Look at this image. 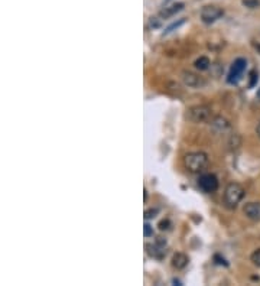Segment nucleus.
<instances>
[{"instance_id":"nucleus-1","label":"nucleus","mask_w":260,"mask_h":286,"mask_svg":"<svg viewBox=\"0 0 260 286\" xmlns=\"http://www.w3.org/2000/svg\"><path fill=\"white\" fill-rule=\"evenodd\" d=\"M245 188L240 184L231 182L224 190V205L230 210H234L240 204V201L245 198Z\"/></svg>"},{"instance_id":"nucleus-2","label":"nucleus","mask_w":260,"mask_h":286,"mask_svg":"<svg viewBox=\"0 0 260 286\" xmlns=\"http://www.w3.org/2000/svg\"><path fill=\"white\" fill-rule=\"evenodd\" d=\"M184 164L189 172L197 174L208 165V156L204 152H191L185 156Z\"/></svg>"},{"instance_id":"nucleus-3","label":"nucleus","mask_w":260,"mask_h":286,"mask_svg":"<svg viewBox=\"0 0 260 286\" xmlns=\"http://www.w3.org/2000/svg\"><path fill=\"white\" fill-rule=\"evenodd\" d=\"M213 113L208 105H194L186 110V119L192 123H205L211 120Z\"/></svg>"},{"instance_id":"nucleus-4","label":"nucleus","mask_w":260,"mask_h":286,"mask_svg":"<svg viewBox=\"0 0 260 286\" xmlns=\"http://www.w3.org/2000/svg\"><path fill=\"white\" fill-rule=\"evenodd\" d=\"M224 15V10L218 6L214 4H208V6H204L201 9V20L207 25H211L217 22L218 19H221Z\"/></svg>"},{"instance_id":"nucleus-5","label":"nucleus","mask_w":260,"mask_h":286,"mask_svg":"<svg viewBox=\"0 0 260 286\" xmlns=\"http://www.w3.org/2000/svg\"><path fill=\"white\" fill-rule=\"evenodd\" d=\"M246 67H247V61L245 58H237V60L233 62L231 68H230L229 77H227V81L230 84H237L240 81V78L245 73Z\"/></svg>"},{"instance_id":"nucleus-6","label":"nucleus","mask_w":260,"mask_h":286,"mask_svg":"<svg viewBox=\"0 0 260 286\" xmlns=\"http://www.w3.org/2000/svg\"><path fill=\"white\" fill-rule=\"evenodd\" d=\"M198 187L207 194H213L218 190V180L214 174H204L198 180Z\"/></svg>"},{"instance_id":"nucleus-7","label":"nucleus","mask_w":260,"mask_h":286,"mask_svg":"<svg viewBox=\"0 0 260 286\" xmlns=\"http://www.w3.org/2000/svg\"><path fill=\"white\" fill-rule=\"evenodd\" d=\"M182 78V83H184L186 87H191V89H201L205 86V80L198 74L192 73V71H184L181 74Z\"/></svg>"},{"instance_id":"nucleus-8","label":"nucleus","mask_w":260,"mask_h":286,"mask_svg":"<svg viewBox=\"0 0 260 286\" xmlns=\"http://www.w3.org/2000/svg\"><path fill=\"white\" fill-rule=\"evenodd\" d=\"M148 255L153 259H158V260H162L167 256V249H165V244H161V243H155V244H146L145 246Z\"/></svg>"},{"instance_id":"nucleus-9","label":"nucleus","mask_w":260,"mask_h":286,"mask_svg":"<svg viewBox=\"0 0 260 286\" xmlns=\"http://www.w3.org/2000/svg\"><path fill=\"white\" fill-rule=\"evenodd\" d=\"M246 217L250 218L252 221H260V204L259 202H249L246 204L245 208Z\"/></svg>"},{"instance_id":"nucleus-10","label":"nucleus","mask_w":260,"mask_h":286,"mask_svg":"<svg viewBox=\"0 0 260 286\" xmlns=\"http://www.w3.org/2000/svg\"><path fill=\"white\" fill-rule=\"evenodd\" d=\"M211 129L214 130L217 135H224L230 129V124L229 121L223 119V117H215L211 121Z\"/></svg>"},{"instance_id":"nucleus-11","label":"nucleus","mask_w":260,"mask_h":286,"mask_svg":"<svg viewBox=\"0 0 260 286\" xmlns=\"http://www.w3.org/2000/svg\"><path fill=\"white\" fill-rule=\"evenodd\" d=\"M184 3H175V4H172V6H168V7H165L164 10H161V13L159 16L162 17V19H168L171 16L176 15L178 12H181L182 9H184Z\"/></svg>"},{"instance_id":"nucleus-12","label":"nucleus","mask_w":260,"mask_h":286,"mask_svg":"<svg viewBox=\"0 0 260 286\" xmlns=\"http://www.w3.org/2000/svg\"><path fill=\"white\" fill-rule=\"evenodd\" d=\"M188 256L184 255V253H175L173 257H172V266L175 268V269H178V271H181V269H184L186 268V265H188Z\"/></svg>"},{"instance_id":"nucleus-13","label":"nucleus","mask_w":260,"mask_h":286,"mask_svg":"<svg viewBox=\"0 0 260 286\" xmlns=\"http://www.w3.org/2000/svg\"><path fill=\"white\" fill-rule=\"evenodd\" d=\"M194 65H195V68L199 70V71H205V70L210 68L211 62H210V60H208L207 57H199L198 60L194 62Z\"/></svg>"},{"instance_id":"nucleus-14","label":"nucleus","mask_w":260,"mask_h":286,"mask_svg":"<svg viewBox=\"0 0 260 286\" xmlns=\"http://www.w3.org/2000/svg\"><path fill=\"white\" fill-rule=\"evenodd\" d=\"M242 3L249 9H256L260 6V0H242Z\"/></svg>"},{"instance_id":"nucleus-15","label":"nucleus","mask_w":260,"mask_h":286,"mask_svg":"<svg viewBox=\"0 0 260 286\" xmlns=\"http://www.w3.org/2000/svg\"><path fill=\"white\" fill-rule=\"evenodd\" d=\"M184 23H185V19H181V20H178V22L172 23V25H171V26H168V28H167V30L164 32V35H168V33H171V32H172L173 29H178V28H179L181 25H184Z\"/></svg>"},{"instance_id":"nucleus-16","label":"nucleus","mask_w":260,"mask_h":286,"mask_svg":"<svg viewBox=\"0 0 260 286\" xmlns=\"http://www.w3.org/2000/svg\"><path fill=\"white\" fill-rule=\"evenodd\" d=\"M252 262H253V265L255 266H258V268H260V249H258V250H255L253 252V255H252Z\"/></svg>"},{"instance_id":"nucleus-17","label":"nucleus","mask_w":260,"mask_h":286,"mask_svg":"<svg viewBox=\"0 0 260 286\" xmlns=\"http://www.w3.org/2000/svg\"><path fill=\"white\" fill-rule=\"evenodd\" d=\"M143 234H145V237H152L153 236V227L151 224H145L143 226Z\"/></svg>"},{"instance_id":"nucleus-18","label":"nucleus","mask_w":260,"mask_h":286,"mask_svg":"<svg viewBox=\"0 0 260 286\" xmlns=\"http://www.w3.org/2000/svg\"><path fill=\"white\" fill-rule=\"evenodd\" d=\"M159 212V210L158 208H151V210L145 211V218L146 220H151V218H153V217H156V214Z\"/></svg>"},{"instance_id":"nucleus-19","label":"nucleus","mask_w":260,"mask_h":286,"mask_svg":"<svg viewBox=\"0 0 260 286\" xmlns=\"http://www.w3.org/2000/svg\"><path fill=\"white\" fill-rule=\"evenodd\" d=\"M250 77H252V80H250V84H249V86L253 87V86L256 84V81H258V73H256V71H252V73H250Z\"/></svg>"},{"instance_id":"nucleus-20","label":"nucleus","mask_w":260,"mask_h":286,"mask_svg":"<svg viewBox=\"0 0 260 286\" xmlns=\"http://www.w3.org/2000/svg\"><path fill=\"white\" fill-rule=\"evenodd\" d=\"M169 226H171L169 220H162V221L159 223V228H161V230H169Z\"/></svg>"},{"instance_id":"nucleus-21","label":"nucleus","mask_w":260,"mask_h":286,"mask_svg":"<svg viewBox=\"0 0 260 286\" xmlns=\"http://www.w3.org/2000/svg\"><path fill=\"white\" fill-rule=\"evenodd\" d=\"M156 19H158V17H152V19H151V26H152V28H158V26L161 25V22H158Z\"/></svg>"},{"instance_id":"nucleus-22","label":"nucleus","mask_w":260,"mask_h":286,"mask_svg":"<svg viewBox=\"0 0 260 286\" xmlns=\"http://www.w3.org/2000/svg\"><path fill=\"white\" fill-rule=\"evenodd\" d=\"M256 133H258V136L260 137V121H259V124H258V127H256Z\"/></svg>"},{"instance_id":"nucleus-23","label":"nucleus","mask_w":260,"mask_h":286,"mask_svg":"<svg viewBox=\"0 0 260 286\" xmlns=\"http://www.w3.org/2000/svg\"><path fill=\"white\" fill-rule=\"evenodd\" d=\"M258 95H259V97H260V91H259V93H258Z\"/></svg>"}]
</instances>
